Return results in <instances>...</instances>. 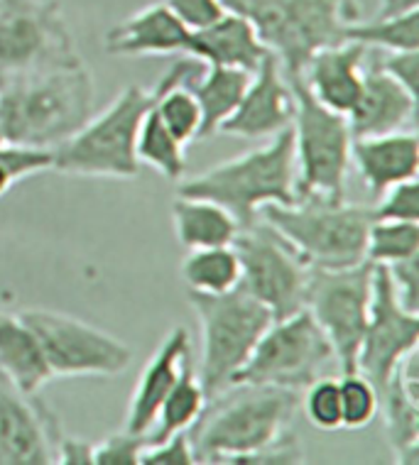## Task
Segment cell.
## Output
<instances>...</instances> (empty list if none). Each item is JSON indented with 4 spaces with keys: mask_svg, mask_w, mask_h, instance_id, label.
<instances>
[{
    "mask_svg": "<svg viewBox=\"0 0 419 465\" xmlns=\"http://www.w3.org/2000/svg\"><path fill=\"white\" fill-rule=\"evenodd\" d=\"M302 392L273 385H231L204 404L189 426L194 460L224 463L270 449L290 436Z\"/></svg>",
    "mask_w": 419,
    "mask_h": 465,
    "instance_id": "obj_1",
    "label": "cell"
},
{
    "mask_svg": "<svg viewBox=\"0 0 419 465\" xmlns=\"http://www.w3.org/2000/svg\"><path fill=\"white\" fill-rule=\"evenodd\" d=\"M94 113V76L86 62L0 81L5 143L55 150Z\"/></svg>",
    "mask_w": 419,
    "mask_h": 465,
    "instance_id": "obj_2",
    "label": "cell"
},
{
    "mask_svg": "<svg viewBox=\"0 0 419 465\" xmlns=\"http://www.w3.org/2000/svg\"><path fill=\"white\" fill-rule=\"evenodd\" d=\"M177 196L206 199L231 213L241 228H250L267 203L297 201V160L292 128L250 153L221 162L202 174L179 179Z\"/></svg>",
    "mask_w": 419,
    "mask_h": 465,
    "instance_id": "obj_3",
    "label": "cell"
},
{
    "mask_svg": "<svg viewBox=\"0 0 419 465\" xmlns=\"http://www.w3.org/2000/svg\"><path fill=\"white\" fill-rule=\"evenodd\" d=\"M248 20L284 76H302L306 62L324 47L344 42L351 23L363 17L361 0H224Z\"/></svg>",
    "mask_w": 419,
    "mask_h": 465,
    "instance_id": "obj_4",
    "label": "cell"
},
{
    "mask_svg": "<svg viewBox=\"0 0 419 465\" xmlns=\"http://www.w3.org/2000/svg\"><path fill=\"white\" fill-rule=\"evenodd\" d=\"M260 223L273 228L312 270H341L365 260L371 206L348 201L302 199L294 203H267Z\"/></svg>",
    "mask_w": 419,
    "mask_h": 465,
    "instance_id": "obj_5",
    "label": "cell"
},
{
    "mask_svg": "<svg viewBox=\"0 0 419 465\" xmlns=\"http://www.w3.org/2000/svg\"><path fill=\"white\" fill-rule=\"evenodd\" d=\"M202 326V365L196 370L206 400L234 385L253 348L274 322L258 299L238 284L226 294L186 292Z\"/></svg>",
    "mask_w": 419,
    "mask_h": 465,
    "instance_id": "obj_6",
    "label": "cell"
},
{
    "mask_svg": "<svg viewBox=\"0 0 419 465\" xmlns=\"http://www.w3.org/2000/svg\"><path fill=\"white\" fill-rule=\"evenodd\" d=\"M153 108V94L143 86H128L104 113L89 118L72 137L57 144L52 169L76 177L133 179L140 172L135 140L140 123Z\"/></svg>",
    "mask_w": 419,
    "mask_h": 465,
    "instance_id": "obj_7",
    "label": "cell"
},
{
    "mask_svg": "<svg viewBox=\"0 0 419 465\" xmlns=\"http://www.w3.org/2000/svg\"><path fill=\"white\" fill-rule=\"evenodd\" d=\"M297 101L292 123L297 160V201H346L351 167V130L346 115L329 111L304 86L302 76H287Z\"/></svg>",
    "mask_w": 419,
    "mask_h": 465,
    "instance_id": "obj_8",
    "label": "cell"
},
{
    "mask_svg": "<svg viewBox=\"0 0 419 465\" xmlns=\"http://www.w3.org/2000/svg\"><path fill=\"white\" fill-rule=\"evenodd\" d=\"M79 62L57 0H0V81Z\"/></svg>",
    "mask_w": 419,
    "mask_h": 465,
    "instance_id": "obj_9",
    "label": "cell"
},
{
    "mask_svg": "<svg viewBox=\"0 0 419 465\" xmlns=\"http://www.w3.org/2000/svg\"><path fill=\"white\" fill-rule=\"evenodd\" d=\"M329 338L314 316L299 309L267 326L253 353L234 377V385H273L302 392L334 361Z\"/></svg>",
    "mask_w": 419,
    "mask_h": 465,
    "instance_id": "obj_10",
    "label": "cell"
},
{
    "mask_svg": "<svg viewBox=\"0 0 419 465\" xmlns=\"http://www.w3.org/2000/svg\"><path fill=\"white\" fill-rule=\"evenodd\" d=\"M33 331L52 377H115L128 370L133 351L111 333L52 309L17 313Z\"/></svg>",
    "mask_w": 419,
    "mask_h": 465,
    "instance_id": "obj_11",
    "label": "cell"
},
{
    "mask_svg": "<svg viewBox=\"0 0 419 465\" xmlns=\"http://www.w3.org/2000/svg\"><path fill=\"white\" fill-rule=\"evenodd\" d=\"M373 270L375 265L363 260L358 265L312 270L309 274L304 309L329 338L341 375L355 372L358 348L371 312Z\"/></svg>",
    "mask_w": 419,
    "mask_h": 465,
    "instance_id": "obj_12",
    "label": "cell"
},
{
    "mask_svg": "<svg viewBox=\"0 0 419 465\" xmlns=\"http://www.w3.org/2000/svg\"><path fill=\"white\" fill-rule=\"evenodd\" d=\"M231 245L241 260V287L267 306L274 322L304 309L312 267L273 228L255 221L241 228Z\"/></svg>",
    "mask_w": 419,
    "mask_h": 465,
    "instance_id": "obj_13",
    "label": "cell"
},
{
    "mask_svg": "<svg viewBox=\"0 0 419 465\" xmlns=\"http://www.w3.org/2000/svg\"><path fill=\"white\" fill-rule=\"evenodd\" d=\"M414 348H419V313H412L400 306L387 267L375 265L371 312H368L365 333L358 348L355 372H361L378 390L380 397L385 392L397 365Z\"/></svg>",
    "mask_w": 419,
    "mask_h": 465,
    "instance_id": "obj_14",
    "label": "cell"
},
{
    "mask_svg": "<svg viewBox=\"0 0 419 465\" xmlns=\"http://www.w3.org/2000/svg\"><path fill=\"white\" fill-rule=\"evenodd\" d=\"M297 113V101L284 76L280 59L270 52L248 81V89L235 105V111L218 125L224 135L260 140L273 137L292 128Z\"/></svg>",
    "mask_w": 419,
    "mask_h": 465,
    "instance_id": "obj_15",
    "label": "cell"
},
{
    "mask_svg": "<svg viewBox=\"0 0 419 465\" xmlns=\"http://www.w3.org/2000/svg\"><path fill=\"white\" fill-rule=\"evenodd\" d=\"M253 74L231 66L206 64L196 56L186 54L165 72L155 89L185 86L202 108V133L199 137H211L218 133V125L235 111Z\"/></svg>",
    "mask_w": 419,
    "mask_h": 465,
    "instance_id": "obj_16",
    "label": "cell"
},
{
    "mask_svg": "<svg viewBox=\"0 0 419 465\" xmlns=\"http://www.w3.org/2000/svg\"><path fill=\"white\" fill-rule=\"evenodd\" d=\"M414 118H417V96L375 64L365 66L358 101L346 115L351 137L355 140V137L397 133L412 125Z\"/></svg>",
    "mask_w": 419,
    "mask_h": 465,
    "instance_id": "obj_17",
    "label": "cell"
},
{
    "mask_svg": "<svg viewBox=\"0 0 419 465\" xmlns=\"http://www.w3.org/2000/svg\"><path fill=\"white\" fill-rule=\"evenodd\" d=\"M52 446L35 394L0 372V465H52Z\"/></svg>",
    "mask_w": 419,
    "mask_h": 465,
    "instance_id": "obj_18",
    "label": "cell"
},
{
    "mask_svg": "<svg viewBox=\"0 0 419 465\" xmlns=\"http://www.w3.org/2000/svg\"><path fill=\"white\" fill-rule=\"evenodd\" d=\"M186 358H192V336L185 326H177L157 345L153 358L147 361V365L137 377V385L128 404V414H125L128 431L147 436L155 419H157L162 401L170 394L172 385L177 382Z\"/></svg>",
    "mask_w": 419,
    "mask_h": 465,
    "instance_id": "obj_19",
    "label": "cell"
},
{
    "mask_svg": "<svg viewBox=\"0 0 419 465\" xmlns=\"http://www.w3.org/2000/svg\"><path fill=\"white\" fill-rule=\"evenodd\" d=\"M365 59L368 49L358 42L344 40L319 49L306 62L302 81L319 104L326 105L329 111L348 115L361 94Z\"/></svg>",
    "mask_w": 419,
    "mask_h": 465,
    "instance_id": "obj_20",
    "label": "cell"
},
{
    "mask_svg": "<svg viewBox=\"0 0 419 465\" xmlns=\"http://www.w3.org/2000/svg\"><path fill=\"white\" fill-rule=\"evenodd\" d=\"M378 414L400 465L419 463V348L403 358L380 394Z\"/></svg>",
    "mask_w": 419,
    "mask_h": 465,
    "instance_id": "obj_21",
    "label": "cell"
},
{
    "mask_svg": "<svg viewBox=\"0 0 419 465\" xmlns=\"http://www.w3.org/2000/svg\"><path fill=\"white\" fill-rule=\"evenodd\" d=\"M351 162L358 169L363 184L368 186L373 199H378L390 186L417 179L419 137L412 130L355 137L351 143Z\"/></svg>",
    "mask_w": 419,
    "mask_h": 465,
    "instance_id": "obj_22",
    "label": "cell"
},
{
    "mask_svg": "<svg viewBox=\"0 0 419 465\" xmlns=\"http://www.w3.org/2000/svg\"><path fill=\"white\" fill-rule=\"evenodd\" d=\"M192 33L165 3L145 8L115 23L104 37V49L114 56H153L186 52Z\"/></svg>",
    "mask_w": 419,
    "mask_h": 465,
    "instance_id": "obj_23",
    "label": "cell"
},
{
    "mask_svg": "<svg viewBox=\"0 0 419 465\" xmlns=\"http://www.w3.org/2000/svg\"><path fill=\"white\" fill-rule=\"evenodd\" d=\"M185 54L196 56L206 64L231 66V69L255 74L263 59L270 54V49L263 45L255 27L245 17L228 10L221 20L192 33Z\"/></svg>",
    "mask_w": 419,
    "mask_h": 465,
    "instance_id": "obj_24",
    "label": "cell"
},
{
    "mask_svg": "<svg viewBox=\"0 0 419 465\" xmlns=\"http://www.w3.org/2000/svg\"><path fill=\"white\" fill-rule=\"evenodd\" d=\"M0 372H5L25 394L40 392L52 380L37 338L17 313L0 312Z\"/></svg>",
    "mask_w": 419,
    "mask_h": 465,
    "instance_id": "obj_25",
    "label": "cell"
},
{
    "mask_svg": "<svg viewBox=\"0 0 419 465\" xmlns=\"http://www.w3.org/2000/svg\"><path fill=\"white\" fill-rule=\"evenodd\" d=\"M172 223L182 248H218L231 245L241 225L224 206L206 199H185L177 196L172 203Z\"/></svg>",
    "mask_w": 419,
    "mask_h": 465,
    "instance_id": "obj_26",
    "label": "cell"
},
{
    "mask_svg": "<svg viewBox=\"0 0 419 465\" xmlns=\"http://www.w3.org/2000/svg\"><path fill=\"white\" fill-rule=\"evenodd\" d=\"M204 404H206V394H204V387L199 382V375H196V365H194L192 355L182 365L177 382L172 385L170 394L165 397L153 429L147 431L150 443L165 441L177 431H189V426L202 414Z\"/></svg>",
    "mask_w": 419,
    "mask_h": 465,
    "instance_id": "obj_27",
    "label": "cell"
},
{
    "mask_svg": "<svg viewBox=\"0 0 419 465\" xmlns=\"http://www.w3.org/2000/svg\"><path fill=\"white\" fill-rule=\"evenodd\" d=\"M182 280L196 294H226L241 284V260L234 245L189 250L182 262Z\"/></svg>",
    "mask_w": 419,
    "mask_h": 465,
    "instance_id": "obj_28",
    "label": "cell"
},
{
    "mask_svg": "<svg viewBox=\"0 0 419 465\" xmlns=\"http://www.w3.org/2000/svg\"><path fill=\"white\" fill-rule=\"evenodd\" d=\"M186 144H182L170 130L165 128V123L157 118V113L150 108L145 118L140 123L135 140V154L140 167L147 164L155 172H160L162 177L170 182H179L185 177L186 169Z\"/></svg>",
    "mask_w": 419,
    "mask_h": 465,
    "instance_id": "obj_29",
    "label": "cell"
},
{
    "mask_svg": "<svg viewBox=\"0 0 419 465\" xmlns=\"http://www.w3.org/2000/svg\"><path fill=\"white\" fill-rule=\"evenodd\" d=\"M344 40L358 42L365 49L380 52H410L419 49V10L397 17H373L351 23Z\"/></svg>",
    "mask_w": 419,
    "mask_h": 465,
    "instance_id": "obj_30",
    "label": "cell"
},
{
    "mask_svg": "<svg viewBox=\"0 0 419 465\" xmlns=\"http://www.w3.org/2000/svg\"><path fill=\"white\" fill-rule=\"evenodd\" d=\"M419 257V223L414 221H371L365 238V260L373 265H395Z\"/></svg>",
    "mask_w": 419,
    "mask_h": 465,
    "instance_id": "obj_31",
    "label": "cell"
},
{
    "mask_svg": "<svg viewBox=\"0 0 419 465\" xmlns=\"http://www.w3.org/2000/svg\"><path fill=\"white\" fill-rule=\"evenodd\" d=\"M150 94H153V111L179 143L189 144L199 140L202 108L185 86H167V89H155Z\"/></svg>",
    "mask_w": 419,
    "mask_h": 465,
    "instance_id": "obj_32",
    "label": "cell"
},
{
    "mask_svg": "<svg viewBox=\"0 0 419 465\" xmlns=\"http://www.w3.org/2000/svg\"><path fill=\"white\" fill-rule=\"evenodd\" d=\"M341 392V429H365L378 417V390L361 375L348 372L339 380Z\"/></svg>",
    "mask_w": 419,
    "mask_h": 465,
    "instance_id": "obj_33",
    "label": "cell"
},
{
    "mask_svg": "<svg viewBox=\"0 0 419 465\" xmlns=\"http://www.w3.org/2000/svg\"><path fill=\"white\" fill-rule=\"evenodd\" d=\"M299 410H304L309 424L319 431H339L341 429V392L336 377H316L304 387V397H299Z\"/></svg>",
    "mask_w": 419,
    "mask_h": 465,
    "instance_id": "obj_34",
    "label": "cell"
},
{
    "mask_svg": "<svg viewBox=\"0 0 419 465\" xmlns=\"http://www.w3.org/2000/svg\"><path fill=\"white\" fill-rule=\"evenodd\" d=\"M52 164H55L52 150L10 143L0 144V196H5L20 179L47 172Z\"/></svg>",
    "mask_w": 419,
    "mask_h": 465,
    "instance_id": "obj_35",
    "label": "cell"
},
{
    "mask_svg": "<svg viewBox=\"0 0 419 465\" xmlns=\"http://www.w3.org/2000/svg\"><path fill=\"white\" fill-rule=\"evenodd\" d=\"M373 221H414L419 223V186L417 179L400 182L378 196L371 206Z\"/></svg>",
    "mask_w": 419,
    "mask_h": 465,
    "instance_id": "obj_36",
    "label": "cell"
},
{
    "mask_svg": "<svg viewBox=\"0 0 419 465\" xmlns=\"http://www.w3.org/2000/svg\"><path fill=\"white\" fill-rule=\"evenodd\" d=\"M150 443L145 433L118 431L94 443V463L96 465H140V453Z\"/></svg>",
    "mask_w": 419,
    "mask_h": 465,
    "instance_id": "obj_37",
    "label": "cell"
},
{
    "mask_svg": "<svg viewBox=\"0 0 419 465\" xmlns=\"http://www.w3.org/2000/svg\"><path fill=\"white\" fill-rule=\"evenodd\" d=\"M165 5L177 15L189 33L209 27L228 13L224 0H165Z\"/></svg>",
    "mask_w": 419,
    "mask_h": 465,
    "instance_id": "obj_38",
    "label": "cell"
},
{
    "mask_svg": "<svg viewBox=\"0 0 419 465\" xmlns=\"http://www.w3.org/2000/svg\"><path fill=\"white\" fill-rule=\"evenodd\" d=\"M194 450L189 441V431L172 433L170 439L157 443H147L140 453V465H194Z\"/></svg>",
    "mask_w": 419,
    "mask_h": 465,
    "instance_id": "obj_39",
    "label": "cell"
},
{
    "mask_svg": "<svg viewBox=\"0 0 419 465\" xmlns=\"http://www.w3.org/2000/svg\"><path fill=\"white\" fill-rule=\"evenodd\" d=\"M419 257H410L395 265H387V274L395 289V297L403 309L412 313H419Z\"/></svg>",
    "mask_w": 419,
    "mask_h": 465,
    "instance_id": "obj_40",
    "label": "cell"
},
{
    "mask_svg": "<svg viewBox=\"0 0 419 465\" xmlns=\"http://www.w3.org/2000/svg\"><path fill=\"white\" fill-rule=\"evenodd\" d=\"M375 66L383 69L387 76L400 81L404 89L412 91L417 96V81H419V49L410 52H380L375 56Z\"/></svg>",
    "mask_w": 419,
    "mask_h": 465,
    "instance_id": "obj_41",
    "label": "cell"
},
{
    "mask_svg": "<svg viewBox=\"0 0 419 465\" xmlns=\"http://www.w3.org/2000/svg\"><path fill=\"white\" fill-rule=\"evenodd\" d=\"M52 453L59 465H94V443L66 431L59 433Z\"/></svg>",
    "mask_w": 419,
    "mask_h": 465,
    "instance_id": "obj_42",
    "label": "cell"
},
{
    "mask_svg": "<svg viewBox=\"0 0 419 465\" xmlns=\"http://www.w3.org/2000/svg\"><path fill=\"white\" fill-rule=\"evenodd\" d=\"M412 10H419V0H380L375 17H397L412 13Z\"/></svg>",
    "mask_w": 419,
    "mask_h": 465,
    "instance_id": "obj_43",
    "label": "cell"
},
{
    "mask_svg": "<svg viewBox=\"0 0 419 465\" xmlns=\"http://www.w3.org/2000/svg\"><path fill=\"white\" fill-rule=\"evenodd\" d=\"M0 144H5V135H3V123H0Z\"/></svg>",
    "mask_w": 419,
    "mask_h": 465,
    "instance_id": "obj_44",
    "label": "cell"
}]
</instances>
